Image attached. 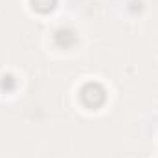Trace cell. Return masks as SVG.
Returning <instances> with one entry per match:
<instances>
[{"label":"cell","instance_id":"cell-1","mask_svg":"<svg viewBox=\"0 0 158 158\" xmlns=\"http://www.w3.org/2000/svg\"><path fill=\"white\" fill-rule=\"evenodd\" d=\"M79 98H81V101H83L85 107H88V109H99L105 103V99H107V92H105V88L99 83H86L81 88Z\"/></svg>","mask_w":158,"mask_h":158},{"label":"cell","instance_id":"cell-4","mask_svg":"<svg viewBox=\"0 0 158 158\" xmlns=\"http://www.w3.org/2000/svg\"><path fill=\"white\" fill-rule=\"evenodd\" d=\"M0 88L6 90V92H13L17 88V79L13 77L11 74H6L4 77L0 79Z\"/></svg>","mask_w":158,"mask_h":158},{"label":"cell","instance_id":"cell-2","mask_svg":"<svg viewBox=\"0 0 158 158\" xmlns=\"http://www.w3.org/2000/svg\"><path fill=\"white\" fill-rule=\"evenodd\" d=\"M55 42L61 48H70L76 42V33L70 28H61V30L55 31Z\"/></svg>","mask_w":158,"mask_h":158},{"label":"cell","instance_id":"cell-3","mask_svg":"<svg viewBox=\"0 0 158 158\" xmlns=\"http://www.w3.org/2000/svg\"><path fill=\"white\" fill-rule=\"evenodd\" d=\"M30 4H31V7H33L35 11H39V13H50V11L55 9L57 0H30Z\"/></svg>","mask_w":158,"mask_h":158}]
</instances>
